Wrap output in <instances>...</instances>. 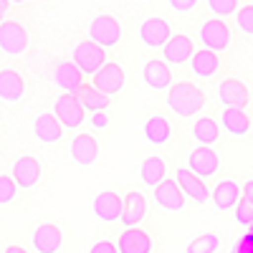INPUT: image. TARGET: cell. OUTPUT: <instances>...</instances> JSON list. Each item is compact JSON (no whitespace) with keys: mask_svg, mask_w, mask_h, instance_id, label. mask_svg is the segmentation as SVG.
Masks as SVG:
<instances>
[{"mask_svg":"<svg viewBox=\"0 0 253 253\" xmlns=\"http://www.w3.org/2000/svg\"><path fill=\"white\" fill-rule=\"evenodd\" d=\"M91 86L94 89H99L104 96H114V94H119L122 89H124V71H122V66L119 63H104V66L91 76Z\"/></svg>","mask_w":253,"mask_h":253,"instance_id":"cell-8","label":"cell"},{"mask_svg":"<svg viewBox=\"0 0 253 253\" xmlns=\"http://www.w3.org/2000/svg\"><path fill=\"white\" fill-rule=\"evenodd\" d=\"M74 96L81 101V107H84V109H86V112H94V114H96V112H107V109H109V104H112L109 96H104L99 89L89 86V84H84V86H81Z\"/></svg>","mask_w":253,"mask_h":253,"instance_id":"cell-28","label":"cell"},{"mask_svg":"<svg viewBox=\"0 0 253 253\" xmlns=\"http://www.w3.org/2000/svg\"><path fill=\"white\" fill-rule=\"evenodd\" d=\"M142 134H144V139L150 142V144L162 147V144L170 142V137H172V126H170V122H167L162 114H152L150 119L144 122Z\"/></svg>","mask_w":253,"mask_h":253,"instance_id":"cell-24","label":"cell"},{"mask_svg":"<svg viewBox=\"0 0 253 253\" xmlns=\"http://www.w3.org/2000/svg\"><path fill=\"white\" fill-rule=\"evenodd\" d=\"M167 107H170L177 117L190 119L195 117L205 107V94L190 81H177L167 89Z\"/></svg>","mask_w":253,"mask_h":253,"instance_id":"cell-1","label":"cell"},{"mask_svg":"<svg viewBox=\"0 0 253 253\" xmlns=\"http://www.w3.org/2000/svg\"><path fill=\"white\" fill-rule=\"evenodd\" d=\"M218 99L223 101V107H238V109H246L248 101H251V94H248V86L241 81V79H225L218 84Z\"/></svg>","mask_w":253,"mask_h":253,"instance_id":"cell-13","label":"cell"},{"mask_svg":"<svg viewBox=\"0 0 253 253\" xmlns=\"http://www.w3.org/2000/svg\"><path fill=\"white\" fill-rule=\"evenodd\" d=\"M10 3H15V5H26V3H31V0H10Z\"/></svg>","mask_w":253,"mask_h":253,"instance_id":"cell-43","label":"cell"},{"mask_svg":"<svg viewBox=\"0 0 253 253\" xmlns=\"http://www.w3.org/2000/svg\"><path fill=\"white\" fill-rule=\"evenodd\" d=\"M220 248V238L215 233H203L195 241H190L185 253H215Z\"/></svg>","mask_w":253,"mask_h":253,"instance_id":"cell-31","label":"cell"},{"mask_svg":"<svg viewBox=\"0 0 253 253\" xmlns=\"http://www.w3.org/2000/svg\"><path fill=\"white\" fill-rule=\"evenodd\" d=\"M71 157H74V162L81 165V167L94 165L96 157H99V144H96V139H94L91 134H76V137L71 139Z\"/></svg>","mask_w":253,"mask_h":253,"instance_id":"cell-23","label":"cell"},{"mask_svg":"<svg viewBox=\"0 0 253 253\" xmlns=\"http://www.w3.org/2000/svg\"><path fill=\"white\" fill-rule=\"evenodd\" d=\"M241 185H238V180H233V177H225V180H220L218 185H215V190L210 193V198H213V203H215V208L220 210V213H225V210H236V205L241 203Z\"/></svg>","mask_w":253,"mask_h":253,"instance_id":"cell-15","label":"cell"},{"mask_svg":"<svg viewBox=\"0 0 253 253\" xmlns=\"http://www.w3.org/2000/svg\"><path fill=\"white\" fill-rule=\"evenodd\" d=\"M144 84L152 91L170 89L172 86V71H170V66H167V61H162V58L147 61V66H144Z\"/></svg>","mask_w":253,"mask_h":253,"instance_id":"cell-17","label":"cell"},{"mask_svg":"<svg viewBox=\"0 0 253 253\" xmlns=\"http://www.w3.org/2000/svg\"><path fill=\"white\" fill-rule=\"evenodd\" d=\"M165 172H167V167H165V160L152 155V157H147L139 167V175H142V182L147 187H157L160 182H165Z\"/></svg>","mask_w":253,"mask_h":253,"instance_id":"cell-29","label":"cell"},{"mask_svg":"<svg viewBox=\"0 0 253 253\" xmlns=\"http://www.w3.org/2000/svg\"><path fill=\"white\" fill-rule=\"evenodd\" d=\"M26 94V81L18 71L13 69H3L0 71V101H8V104H15L20 101Z\"/></svg>","mask_w":253,"mask_h":253,"instance_id":"cell-22","label":"cell"},{"mask_svg":"<svg viewBox=\"0 0 253 253\" xmlns=\"http://www.w3.org/2000/svg\"><path fill=\"white\" fill-rule=\"evenodd\" d=\"M175 180H177V185H180L182 193H185L190 200H195L198 205H205V203L210 200V190H208L205 180L198 177L195 172H190L187 167H180V170L175 172Z\"/></svg>","mask_w":253,"mask_h":253,"instance_id":"cell-12","label":"cell"},{"mask_svg":"<svg viewBox=\"0 0 253 253\" xmlns=\"http://www.w3.org/2000/svg\"><path fill=\"white\" fill-rule=\"evenodd\" d=\"M243 200L253 205V180L251 182H243Z\"/></svg>","mask_w":253,"mask_h":253,"instance_id":"cell-40","label":"cell"},{"mask_svg":"<svg viewBox=\"0 0 253 253\" xmlns=\"http://www.w3.org/2000/svg\"><path fill=\"white\" fill-rule=\"evenodd\" d=\"M89 253H119V251H117V246L109 243V241H99V243H94V246L89 248Z\"/></svg>","mask_w":253,"mask_h":253,"instance_id":"cell-37","label":"cell"},{"mask_svg":"<svg viewBox=\"0 0 253 253\" xmlns=\"http://www.w3.org/2000/svg\"><path fill=\"white\" fill-rule=\"evenodd\" d=\"M230 253H253V241H248V238H241L236 246H233V251Z\"/></svg>","mask_w":253,"mask_h":253,"instance_id":"cell-39","label":"cell"},{"mask_svg":"<svg viewBox=\"0 0 253 253\" xmlns=\"http://www.w3.org/2000/svg\"><path fill=\"white\" fill-rule=\"evenodd\" d=\"M134 3H147V0H134Z\"/></svg>","mask_w":253,"mask_h":253,"instance_id":"cell-44","label":"cell"},{"mask_svg":"<svg viewBox=\"0 0 253 253\" xmlns=\"http://www.w3.org/2000/svg\"><path fill=\"white\" fill-rule=\"evenodd\" d=\"M0 51H5L8 56H20L28 51V31L18 20L0 23Z\"/></svg>","mask_w":253,"mask_h":253,"instance_id":"cell-5","label":"cell"},{"mask_svg":"<svg viewBox=\"0 0 253 253\" xmlns=\"http://www.w3.org/2000/svg\"><path fill=\"white\" fill-rule=\"evenodd\" d=\"M53 114L66 129H79L86 122V109L81 107V101L74 94H61L53 104Z\"/></svg>","mask_w":253,"mask_h":253,"instance_id":"cell-4","label":"cell"},{"mask_svg":"<svg viewBox=\"0 0 253 253\" xmlns=\"http://www.w3.org/2000/svg\"><path fill=\"white\" fill-rule=\"evenodd\" d=\"M15 190H18V185H15V180L10 175H0V205L13 203Z\"/></svg>","mask_w":253,"mask_h":253,"instance_id":"cell-34","label":"cell"},{"mask_svg":"<svg viewBox=\"0 0 253 253\" xmlns=\"http://www.w3.org/2000/svg\"><path fill=\"white\" fill-rule=\"evenodd\" d=\"M5 253H28V251H26V248H20V246H8Z\"/></svg>","mask_w":253,"mask_h":253,"instance_id":"cell-42","label":"cell"},{"mask_svg":"<svg viewBox=\"0 0 253 253\" xmlns=\"http://www.w3.org/2000/svg\"><path fill=\"white\" fill-rule=\"evenodd\" d=\"M190 69H193V74L198 79H213L220 69V58L218 53L208 51V48H200L193 53V58H190Z\"/></svg>","mask_w":253,"mask_h":253,"instance_id":"cell-25","label":"cell"},{"mask_svg":"<svg viewBox=\"0 0 253 253\" xmlns=\"http://www.w3.org/2000/svg\"><path fill=\"white\" fill-rule=\"evenodd\" d=\"M10 177L15 180V185H18L20 190H31V187L41 180V162H38L36 157H31V155L20 157V160L13 165Z\"/></svg>","mask_w":253,"mask_h":253,"instance_id":"cell-16","label":"cell"},{"mask_svg":"<svg viewBox=\"0 0 253 253\" xmlns=\"http://www.w3.org/2000/svg\"><path fill=\"white\" fill-rule=\"evenodd\" d=\"M195 5H198V0H170V8L175 13H190Z\"/></svg>","mask_w":253,"mask_h":253,"instance_id":"cell-36","label":"cell"},{"mask_svg":"<svg viewBox=\"0 0 253 253\" xmlns=\"http://www.w3.org/2000/svg\"><path fill=\"white\" fill-rule=\"evenodd\" d=\"M91 126H94V129H107V126H109L107 112H96V114L91 117Z\"/></svg>","mask_w":253,"mask_h":253,"instance_id":"cell-38","label":"cell"},{"mask_svg":"<svg viewBox=\"0 0 253 253\" xmlns=\"http://www.w3.org/2000/svg\"><path fill=\"white\" fill-rule=\"evenodd\" d=\"M147 215V198L137 190H129L124 195V213H122V225L124 228H137Z\"/></svg>","mask_w":253,"mask_h":253,"instance_id":"cell-19","label":"cell"},{"mask_svg":"<svg viewBox=\"0 0 253 253\" xmlns=\"http://www.w3.org/2000/svg\"><path fill=\"white\" fill-rule=\"evenodd\" d=\"M152 195H155V203L167 210V213H180V210L185 208V193L180 190L177 180H165L160 182L155 190H152Z\"/></svg>","mask_w":253,"mask_h":253,"instance_id":"cell-11","label":"cell"},{"mask_svg":"<svg viewBox=\"0 0 253 253\" xmlns=\"http://www.w3.org/2000/svg\"><path fill=\"white\" fill-rule=\"evenodd\" d=\"M193 137L195 142H200V147H213L220 137V126L215 119L210 117H200L195 124H193Z\"/></svg>","mask_w":253,"mask_h":253,"instance_id":"cell-30","label":"cell"},{"mask_svg":"<svg viewBox=\"0 0 253 253\" xmlns=\"http://www.w3.org/2000/svg\"><path fill=\"white\" fill-rule=\"evenodd\" d=\"M8 5H10V0H0V23H3V18L8 13Z\"/></svg>","mask_w":253,"mask_h":253,"instance_id":"cell-41","label":"cell"},{"mask_svg":"<svg viewBox=\"0 0 253 253\" xmlns=\"http://www.w3.org/2000/svg\"><path fill=\"white\" fill-rule=\"evenodd\" d=\"M170 38H172V31H170V23L165 18H157V15L147 18L139 26V41L147 48H165Z\"/></svg>","mask_w":253,"mask_h":253,"instance_id":"cell-7","label":"cell"},{"mask_svg":"<svg viewBox=\"0 0 253 253\" xmlns=\"http://www.w3.org/2000/svg\"><path fill=\"white\" fill-rule=\"evenodd\" d=\"M200 41H203V48L213 51V53H220L230 46V28L220 18L205 20V23L200 26Z\"/></svg>","mask_w":253,"mask_h":253,"instance_id":"cell-6","label":"cell"},{"mask_svg":"<svg viewBox=\"0 0 253 253\" xmlns=\"http://www.w3.org/2000/svg\"><path fill=\"white\" fill-rule=\"evenodd\" d=\"M36 253H58L63 236H61V228L56 223H43L33 230V238H31Z\"/></svg>","mask_w":253,"mask_h":253,"instance_id":"cell-14","label":"cell"},{"mask_svg":"<svg viewBox=\"0 0 253 253\" xmlns=\"http://www.w3.org/2000/svg\"><path fill=\"white\" fill-rule=\"evenodd\" d=\"M81 74L86 76H94L104 63H107V48H101L99 43H94V41H81V43H76L74 48V58H71Z\"/></svg>","mask_w":253,"mask_h":253,"instance_id":"cell-2","label":"cell"},{"mask_svg":"<svg viewBox=\"0 0 253 253\" xmlns=\"http://www.w3.org/2000/svg\"><path fill=\"white\" fill-rule=\"evenodd\" d=\"M84 74L79 71V66L74 61H58L56 69H53V81L66 91V94H76L84 86Z\"/></svg>","mask_w":253,"mask_h":253,"instance_id":"cell-21","label":"cell"},{"mask_svg":"<svg viewBox=\"0 0 253 253\" xmlns=\"http://www.w3.org/2000/svg\"><path fill=\"white\" fill-rule=\"evenodd\" d=\"M233 213H236V223H241L246 230L253 228V205H251V203H246V200L238 203Z\"/></svg>","mask_w":253,"mask_h":253,"instance_id":"cell-35","label":"cell"},{"mask_svg":"<svg viewBox=\"0 0 253 253\" xmlns=\"http://www.w3.org/2000/svg\"><path fill=\"white\" fill-rule=\"evenodd\" d=\"M236 26L243 36H253V5H243L236 13Z\"/></svg>","mask_w":253,"mask_h":253,"instance_id":"cell-33","label":"cell"},{"mask_svg":"<svg viewBox=\"0 0 253 253\" xmlns=\"http://www.w3.org/2000/svg\"><path fill=\"white\" fill-rule=\"evenodd\" d=\"M208 8L213 10L215 18H228L238 13V0H208Z\"/></svg>","mask_w":253,"mask_h":253,"instance_id":"cell-32","label":"cell"},{"mask_svg":"<svg viewBox=\"0 0 253 253\" xmlns=\"http://www.w3.org/2000/svg\"><path fill=\"white\" fill-rule=\"evenodd\" d=\"M89 38L101 48H112L122 41V23L114 15H96L89 26Z\"/></svg>","mask_w":253,"mask_h":253,"instance_id":"cell-3","label":"cell"},{"mask_svg":"<svg viewBox=\"0 0 253 253\" xmlns=\"http://www.w3.org/2000/svg\"><path fill=\"white\" fill-rule=\"evenodd\" d=\"M119 253H152V238L142 228H126L117 241Z\"/></svg>","mask_w":253,"mask_h":253,"instance_id":"cell-20","label":"cell"},{"mask_svg":"<svg viewBox=\"0 0 253 253\" xmlns=\"http://www.w3.org/2000/svg\"><path fill=\"white\" fill-rule=\"evenodd\" d=\"M195 53V46H193V41H190V36L185 33H177L172 36L170 41H167V46L162 48V56L167 63H190V58H193Z\"/></svg>","mask_w":253,"mask_h":253,"instance_id":"cell-18","label":"cell"},{"mask_svg":"<svg viewBox=\"0 0 253 253\" xmlns=\"http://www.w3.org/2000/svg\"><path fill=\"white\" fill-rule=\"evenodd\" d=\"M218 167H220V160H218L213 147H195V150L190 152V157H187V170L195 172L203 180L213 177L218 172Z\"/></svg>","mask_w":253,"mask_h":253,"instance_id":"cell-9","label":"cell"},{"mask_svg":"<svg viewBox=\"0 0 253 253\" xmlns=\"http://www.w3.org/2000/svg\"><path fill=\"white\" fill-rule=\"evenodd\" d=\"M91 210L101 223H117L122 220V213H124V200L117 193H112V190H104V193L94 198Z\"/></svg>","mask_w":253,"mask_h":253,"instance_id":"cell-10","label":"cell"},{"mask_svg":"<svg viewBox=\"0 0 253 253\" xmlns=\"http://www.w3.org/2000/svg\"><path fill=\"white\" fill-rule=\"evenodd\" d=\"M223 129L233 137H243L248 134L251 129V117L246 114V109H238V107H228L223 112Z\"/></svg>","mask_w":253,"mask_h":253,"instance_id":"cell-27","label":"cell"},{"mask_svg":"<svg viewBox=\"0 0 253 253\" xmlns=\"http://www.w3.org/2000/svg\"><path fill=\"white\" fill-rule=\"evenodd\" d=\"M61 132H63V124L56 119V114H41L33 122V134L41 142H46V144L58 142L61 139Z\"/></svg>","mask_w":253,"mask_h":253,"instance_id":"cell-26","label":"cell"}]
</instances>
